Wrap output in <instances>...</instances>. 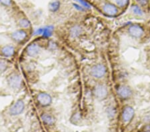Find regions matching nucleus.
<instances>
[{
  "label": "nucleus",
  "instance_id": "14",
  "mask_svg": "<svg viewBox=\"0 0 150 132\" xmlns=\"http://www.w3.org/2000/svg\"><path fill=\"white\" fill-rule=\"evenodd\" d=\"M69 35L72 38H77L83 33V29L79 25H75L69 29Z\"/></svg>",
  "mask_w": 150,
  "mask_h": 132
},
{
  "label": "nucleus",
  "instance_id": "2",
  "mask_svg": "<svg viewBox=\"0 0 150 132\" xmlns=\"http://www.w3.org/2000/svg\"><path fill=\"white\" fill-rule=\"evenodd\" d=\"M103 13L108 17H115L120 13V9L112 3H105L101 6Z\"/></svg>",
  "mask_w": 150,
  "mask_h": 132
},
{
  "label": "nucleus",
  "instance_id": "1",
  "mask_svg": "<svg viewBox=\"0 0 150 132\" xmlns=\"http://www.w3.org/2000/svg\"><path fill=\"white\" fill-rule=\"evenodd\" d=\"M7 83L11 90L18 91L22 87V78L18 73H12L7 78Z\"/></svg>",
  "mask_w": 150,
  "mask_h": 132
},
{
  "label": "nucleus",
  "instance_id": "13",
  "mask_svg": "<svg viewBox=\"0 0 150 132\" xmlns=\"http://www.w3.org/2000/svg\"><path fill=\"white\" fill-rule=\"evenodd\" d=\"M0 53L4 57H10L15 54V47L11 45H4L0 49Z\"/></svg>",
  "mask_w": 150,
  "mask_h": 132
},
{
  "label": "nucleus",
  "instance_id": "10",
  "mask_svg": "<svg viewBox=\"0 0 150 132\" xmlns=\"http://www.w3.org/2000/svg\"><path fill=\"white\" fill-rule=\"evenodd\" d=\"M41 52V47L40 45L36 43H32L28 45L26 48L25 53L27 56L31 57H35L38 56Z\"/></svg>",
  "mask_w": 150,
  "mask_h": 132
},
{
  "label": "nucleus",
  "instance_id": "6",
  "mask_svg": "<svg viewBox=\"0 0 150 132\" xmlns=\"http://www.w3.org/2000/svg\"><path fill=\"white\" fill-rule=\"evenodd\" d=\"M117 93L121 99L127 100L131 97L133 94L132 88L126 85H120L117 89Z\"/></svg>",
  "mask_w": 150,
  "mask_h": 132
},
{
  "label": "nucleus",
  "instance_id": "20",
  "mask_svg": "<svg viewBox=\"0 0 150 132\" xmlns=\"http://www.w3.org/2000/svg\"><path fill=\"white\" fill-rule=\"evenodd\" d=\"M136 1L143 8H147L150 4V0H136Z\"/></svg>",
  "mask_w": 150,
  "mask_h": 132
},
{
  "label": "nucleus",
  "instance_id": "4",
  "mask_svg": "<svg viewBox=\"0 0 150 132\" xmlns=\"http://www.w3.org/2000/svg\"><path fill=\"white\" fill-rule=\"evenodd\" d=\"M28 33L27 31L24 30V29H20V30L14 31L11 34V39L15 42L18 43V44H21V43L25 42L28 38Z\"/></svg>",
  "mask_w": 150,
  "mask_h": 132
},
{
  "label": "nucleus",
  "instance_id": "15",
  "mask_svg": "<svg viewBox=\"0 0 150 132\" xmlns=\"http://www.w3.org/2000/svg\"><path fill=\"white\" fill-rule=\"evenodd\" d=\"M41 119L43 123L48 126H52L54 124V117L49 114H43L41 116Z\"/></svg>",
  "mask_w": 150,
  "mask_h": 132
},
{
  "label": "nucleus",
  "instance_id": "19",
  "mask_svg": "<svg viewBox=\"0 0 150 132\" xmlns=\"http://www.w3.org/2000/svg\"><path fill=\"white\" fill-rule=\"evenodd\" d=\"M132 9L133 12H134L135 15L140 16L144 15V11H143L142 8H140V7L139 6H137V5H134V6H133Z\"/></svg>",
  "mask_w": 150,
  "mask_h": 132
},
{
  "label": "nucleus",
  "instance_id": "8",
  "mask_svg": "<svg viewBox=\"0 0 150 132\" xmlns=\"http://www.w3.org/2000/svg\"><path fill=\"white\" fill-rule=\"evenodd\" d=\"M93 94L98 100H104L108 95V88L102 84H99L94 88Z\"/></svg>",
  "mask_w": 150,
  "mask_h": 132
},
{
  "label": "nucleus",
  "instance_id": "21",
  "mask_svg": "<svg viewBox=\"0 0 150 132\" xmlns=\"http://www.w3.org/2000/svg\"><path fill=\"white\" fill-rule=\"evenodd\" d=\"M74 1L76 2H78L79 4L81 5V6L85 8H88V9L90 8V5H89L88 2L85 1V0H74Z\"/></svg>",
  "mask_w": 150,
  "mask_h": 132
},
{
  "label": "nucleus",
  "instance_id": "5",
  "mask_svg": "<svg viewBox=\"0 0 150 132\" xmlns=\"http://www.w3.org/2000/svg\"><path fill=\"white\" fill-rule=\"evenodd\" d=\"M24 109H25V103L23 100H19L9 109V114L13 116H16L23 113Z\"/></svg>",
  "mask_w": 150,
  "mask_h": 132
},
{
  "label": "nucleus",
  "instance_id": "12",
  "mask_svg": "<svg viewBox=\"0 0 150 132\" xmlns=\"http://www.w3.org/2000/svg\"><path fill=\"white\" fill-rule=\"evenodd\" d=\"M54 28L52 26H47L42 28H39L35 31L34 34L38 35H42L43 37H49L52 35Z\"/></svg>",
  "mask_w": 150,
  "mask_h": 132
},
{
  "label": "nucleus",
  "instance_id": "3",
  "mask_svg": "<svg viewBox=\"0 0 150 132\" xmlns=\"http://www.w3.org/2000/svg\"><path fill=\"white\" fill-rule=\"evenodd\" d=\"M107 72V68L102 64H98L91 67L90 75L97 79L102 78Z\"/></svg>",
  "mask_w": 150,
  "mask_h": 132
},
{
  "label": "nucleus",
  "instance_id": "22",
  "mask_svg": "<svg viewBox=\"0 0 150 132\" xmlns=\"http://www.w3.org/2000/svg\"><path fill=\"white\" fill-rule=\"evenodd\" d=\"M0 3L5 6H9L11 4V0H0Z\"/></svg>",
  "mask_w": 150,
  "mask_h": 132
},
{
  "label": "nucleus",
  "instance_id": "18",
  "mask_svg": "<svg viewBox=\"0 0 150 132\" xmlns=\"http://www.w3.org/2000/svg\"><path fill=\"white\" fill-rule=\"evenodd\" d=\"M9 65L8 61L0 59V72H4L8 69Z\"/></svg>",
  "mask_w": 150,
  "mask_h": 132
},
{
  "label": "nucleus",
  "instance_id": "11",
  "mask_svg": "<svg viewBox=\"0 0 150 132\" xmlns=\"http://www.w3.org/2000/svg\"><path fill=\"white\" fill-rule=\"evenodd\" d=\"M134 109L132 106H129V105L125 106L123 107L122 114L123 121L124 122L130 121L133 119V117H134Z\"/></svg>",
  "mask_w": 150,
  "mask_h": 132
},
{
  "label": "nucleus",
  "instance_id": "7",
  "mask_svg": "<svg viewBox=\"0 0 150 132\" xmlns=\"http://www.w3.org/2000/svg\"><path fill=\"white\" fill-rule=\"evenodd\" d=\"M37 101L41 106L47 107L52 104V97L49 93L41 92L37 95Z\"/></svg>",
  "mask_w": 150,
  "mask_h": 132
},
{
  "label": "nucleus",
  "instance_id": "17",
  "mask_svg": "<svg viewBox=\"0 0 150 132\" xmlns=\"http://www.w3.org/2000/svg\"><path fill=\"white\" fill-rule=\"evenodd\" d=\"M60 7V2L59 1H53L49 4V9L50 11L55 13L58 11Z\"/></svg>",
  "mask_w": 150,
  "mask_h": 132
},
{
  "label": "nucleus",
  "instance_id": "16",
  "mask_svg": "<svg viewBox=\"0 0 150 132\" xmlns=\"http://www.w3.org/2000/svg\"><path fill=\"white\" fill-rule=\"evenodd\" d=\"M18 25L21 28L26 30V29H28L31 27V23L30 20L26 18H21L18 21Z\"/></svg>",
  "mask_w": 150,
  "mask_h": 132
},
{
  "label": "nucleus",
  "instance_id": "9",
  "mask_svg": "<svg viewBox=\"0 0 150 132\" xmlns=\"http://www.w3.org/2000/svg\"><path fill=\"white\" fill-rule=\"evenodd\" d=\"M128 33L133 37L140 38L144 35V31L140 25L137 24H133L128 28Z\"/></svg>",
  "mask_w": 150,
  "mask_h": 132
}]
</instances>
